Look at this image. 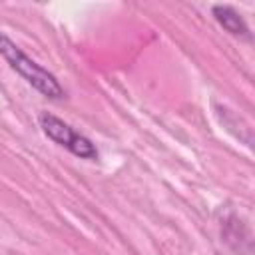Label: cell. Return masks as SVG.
<instances>
[{
  "instance_id": "cell-1",
  "label": "cell",
  "mask_w": 255,
  "mask_h": 255,
  "mask_svg": "<svg viewBox=\"0 0 255 255\" xmlns=\"http://www.w3.org/2000/svg\"><path fill=\"white\" fill-rule=\"evenodd\" d=\"M0 56L8 62V66L16 74H20L42 96H46L50 100H60V98L66 96L64 88L60 86V82L56 80V76L50 74L48 70H44L32 58H28L6 34H0Z\"/></svg>"
},
{
  "instance_id": "cell-3",
  "label": "cell",
  "mask_w": 255,
  "mask_h": 255,
  "mask_svg": "<svg viewBox=\"0 0 255 255\" xmlns=\"http://www.w3.org/2000/svg\"><path fill=\"white\" fill-rule=\"evenodd\" d=\"M213 16H215V20H217L229 34H233V36H247L249 30H247L243 18H241L231 6H227V4H217V6H213Z\"/></svg>"
},
{
  "instance_id": "cell-2",
  "label": "cell",
  "mask_w": 255,
  "mask_h": 255,
  "mask_svg": "<svg viewBox=\"0 0 255 255\" xmlns=\"http://www.w3.org/2000/svg\"><path fill=\"white\" fill-rule=\"evenodd\" d=\"M40 128H42V131L52 141H56L58 145L66 147L74 155H78L82 159H98L96 145L86 135L78 133L72 126H68L66 122H62L60 118H56L52 114H40Z\"/></svg>"
}]
</instances>
